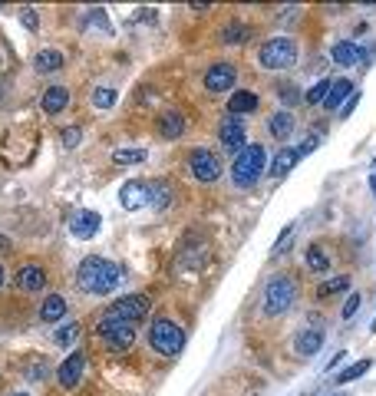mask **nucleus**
Wrapping results in <instances>:
<instances>
[{
  "label": "nucleus",
  "mask_w": 376,
  "mask_h": 396,
  "mask_svg": "<svg viewBox=\"0 0 376 396\" xmlns=\"http://www.w3.org/2000/svg\"><path fill=\"white\" fill-rule=\"evenodd\" d=\"M4 251H11V238L0 235V255H4Z\"/></svg>",
  "instance_id": "a19ab883"
},
{
  "label": "nucleus",
  "mask_w": 376,
  "mask_h": 396,
  "mask_svg": "<svg viewBox=\"0 0 376 396\" xmlns=\"http://www.w3.org/2000/svg\"><path fill=\"white\" fill-rule=\"evenodd\" d=\"M356 311H360V294H356V290H354V294L346 298V304H344V317H346V321H350V317H354Z\"/></svg>",
  "instance_id": "4c0bfd02"
},
{
  "label": "nucleus",
  "mask_w": 376,
  "mask_h": 396,
  "mask_svg": "<svg viewBox=\"0 0 376 396\" xmlns=\"http://www.w3.org/2000/svg\"><path fill=\"white\" fill-rule=\"evenodd\" d=\"M320 347H323V331H320V327L301 331L297 337H294V350H297V357H313V354H320Z\"/></svg>",
  "instance_id": "a211bd4d"
},
{
  "label": "nucleus",
  "mask_w": 376,
  "mask_h": 396,
  "mask_svg": "<svg viewBox=\"0 0 376 396\" xmlns=\"http://www.w3.org/2000/svg\"><path fill=\"white\" fill-rule=\"evenodd\" d=\"M370 331H373V333H376V321H373V324H370Z\"/></svg>",
  "instance_id": "c03bdc74"
},
{
  "label": "nucleus",
  "mask_w": 376,
  "mask_h": 396,
  "mask_svg": "<svg viewBox=\"0 0 376 396\" xmlns=\"http://www.w3.org/2000/svg\"><path fill=\"white\" fill-rule=\"evenodd\" d=\"M297 300V281L290 278V274H274L268 281V288H264V314L268 317H280V314L290 311V304Z\"/></svg>",
  "instance_id": "7ed1b4c3"
},
{
  "label": "nucleus",
  "mask_w": 376,
  "mask_h": 396,
  "mask_svg": "<svg viewBox=\"0 0 376 396\" xmlns=\"http://www.w3.org/2000/svg\"><path fill=\"white\" fill-rule=\"evenodd\" d=\"M294 231H297V225H294V222H290V225H284V231H280V238H278V245L271 248V255H274V257L287 255L290 245H294Z\"/></svg>",
  "instance_id": "2f4dec72"
},
{
  "label": "nucleus",
  "mask_w": 376,
  "mask_h": 396,
  "mask_svg": "<svg viewBox=\"0 0 376 396\" xmlns=\"http://www.w3.org/2000/svg\"><path fill=\"white\" fill-rule=\"evenodd\" d=\"M172 202H175V192H172V185L165 182V179L149 182V205L155 208V212H169Z\"/></svg>",
  "instance_id": "6ab92c4d"
},
{
  "label": "nucleus",
  "mask_w": 376,
  "mask_h": 396,
  "mask_svg": "<svg viewBox=\"0 0 376 396\" xmlns=\"http://www.w3.org/2000/svg\"><path fill=\"white\" fill-rule=\"evenodd\" d=\"M363 46L354 40H340V43H333V50H330V60L337 66H356L360 60H363Z\"/></svg>",
  "instance_id": "dca6fc26"
},
{
  "label": "nucleus",
  "mask_w": 376,
  "mask_h": 396,
  "mask_svg": "<svg viewBox=\"0 0 376 396\" xmlns=\"http://www.w3.org/2000/svg\"><path fill=\"white\" fill-rule=\"evenodd\" d=\"M119 205H122L126 212H139L142 205H149V182H139V179L126 182L122 192H119Z\"/></svg>",
  "instance_id": "ddd939ff"
},
{
  "label": "nucleus",
  "mask_w": 376,
  "mask_h": 396,
  "mask_svg": "<svg viewBox=\"0 0 376 396\" xmlns=\"http://www.w3.org/2000/svg\"><path fill=\"white\" fill-rule=\"evenodd\" d=\"M119 93L116 89H109V86H99V89H93V106L96 109H112L116 106Z\"/></svg>",
  "instance_id": "c756f323"
},
{
  "label": "nucleus",
  "mask_w": 376,
  "mask_h": 396,
  "mask_svg": "<svg viewBox=\"0 0 376 396\" xmlns=\"http://www.w3.org/2000/svg\"><path fill=\"white\" fill-rule=\"evenodd\" d=\"M66 106H70V89L66 86H46L44 96H40V109H44L46 116H56Z\"/></svg>",
  "instance_id": "f3484780"
},
{
  "label": "nucleus",
  "mask_w": 376,
  "mask_h": 396,
  "mask_svg": "<svg viewBox=\"0 0 376 396\" xmlns=\"http://www.w3.org/2000/svg\"><path fill=\"white\" fill-rule=\"evenodd\" d=\"M330 86H333V79H320L317 86H311V89H307V103H320L323 106V99H327V93H330Z\"/></svg>",
  "instance_id": "72a5a7b5"
},
{
  "label": "nucleus",
  "mask_w": 376,
  "mask_h": 396,
  "mask_svg": "<svg viewBox=\"0 0 376 396\" xmlns=\"http://www.w3.org/2000/svg\"><path fill=\"white\" fill-rule=\"evenodd\" d=\"M76 333H79V324H63V327H60V331L53 333V343H60V347H66V343H73L76 340Z\"/></svg>",
  "instance_id": "473e14b6"
},
{
  "label": "nucleus",
  "mask_w": 376,
  "mask_h": 396,
  "mask_svg": "<svg viewBox=\"0 0 376 396\" xmlns=\"http://www.w3.org/2000/svg\"><path fill=\"white\" fill-rule=\"evenodd\" d=\"M258 63L264 70H290L297 63V43L290 37H274V40H264L258 50Z\"/></svg>",
  "instance_id": "423d86ee"
},
{
  "label": "nucleus",
  "mask_w": 376,
  "mask_h": 396,
  "mask_svg": "<svg viewBox=\"0 0 376 396\" xmlns=\"http://www.w3.org/2000/svg\"><path fill=\"white\" fill-rule=\"evenodd\" d=\"M356 89H354V83L350 79H333V86H330V93H327V99H323V109H337V106H344L346 99L354 96Z\"/></svg>",
  "instance_id": "5701e85b"
},
{
  "label": "nucleus",
  "mask_w": 376,
  "mask_h": 396,
  "mask_svg": "<svg viewBox=\"0 0 376 396\" xmlns=\"http://www.w3.org/2000/svg\"><path fill=\"white\" fill-rule=\"evenodd\" d=\"M4 278H7V274H4V264H0V288H4Z\"/></svg>",
  "instance_id": "37998d69"
},
{
  "label": "nucleus",
  "mask_w": 376,
  "mask_h": 396,
  "mask_svg": "<svg viewBox=\"0 0 376 396\" xmlns=\"http://www.w3.org/2000/svg\"><path fill=\"white\" fill-rule=\"evenodd\" d=\"M66 317V298L63 294H46L40 304V321L44 324H60Z\"/></svg>",
  "instance_id": "412c9836"
},
{
  "label": "nucleus",
  "mask_w": 376,
  "mask_h": 396,
  "mask_svg": "<svg viewBox=\"0 0 376 396\" xmlns=\"http://www.w3.org/2000/svg\"><path fill=\"white\" fill-rule=\"evenodd\" d=\"M0 96H4V86H0Z\"/></svg>",
  "instance_id": "49530a36"
},
{
  "label": "nucleus",
  "mask_w": 376,
  "mask_h": 396,
  "mask_svg": "<svg viewBox=\"0 0 376 396\" xmlns=\"http://www.w3.org/2000/svg\"><path fill=\"white\" fill-rule=\"evenodd\" d=\"M238 83V70L231 63H215L205 70V89L208 93H231Z\"/></svg>",
  "instance_id": "9d476101"
},
{
  "label": "nucleus",
  "mask_w": 376,
  "mask_h": 396,
  "mask_svg": "<svg viewBox=\"0 0 376 396\" xmlns=\"http://www.w3.org/2000/svg\"><path fill=\"white\" fill-rule=\"evenodd\" d=\"M83 373H86V354H83V350H73L63 364L56 366V380H60L63 390H76L79 380H83Z\"/></svg>",
  "instance_id": "1a4fd4ad"
},
{
  "label": "nucleus",
  "mask_w": 376,
  "mask_h": 396,
  "mask_svg": "<svg viewBox=\"0 0 376 396\" xmlns=\"http://www.w3.org/2000/svg\"><path fill=\"white\" fill-rule=\"evenodd\" d=\"M297 159H301V155H297V149H280L278 155L271 159L268 175H271V179H284V175H287V172L297 165Z\"/></svg>",
  "instance_id": "4be33fe9"
},
{
  "label": "nucleus",
  "mask_w": 376,
  "mask_h": 396,
  "mask_svg": "<svg viewBox=\"0 0 376 396\" xmlns=\"http://www.w3.org/2000/svg\"><path fill=\"white\" fill-rule=\"evenodd\" d=\"M63 146H66V149H76V146H79V129H76V126L63 129Z\"/></svg>",
  "instance_id": "e433bc0d"
},
{
  "label": "nucleus",
  "mask_w": 376,
  "mask_h": 396,
  "mask_svg": "<svg viewBox=\"0 0 376 396\" xmlns=\"http://www.w3.org/2000/svg\"><path fill=\"white\" fill-rule=\"evenodd\" d=\"M96 333H99V340H103V347H106L109 354H126L132 343H136V327L126 324V321H119V317H109V314L99 317Z\"/></svg>",
  "instance_id": "39448f33"
},
{
  "label": "nucleus",
  "mask_w": 376,
  "mask_h": 396,
  "mask_svg": "<svg viewBox=\"0 0 376 396\" xmlns=\"http://www.w3.org/2000/svg\"><path fill=\"white\" fill-rule=\"evenodd\" d=\"M218 139H221V149L228 152H245L247 149V129L241 126V119H225L218 126Z\"/></svg>",
  "instance_id": "9b49d317"
},
{
  "label": "nucleus",
  "mask_w": 376,
  "mask_h": 396,
  "mask_svg": "<svg viewBox=\"0 0 376 396\" xmlns=\"http://www.w3.org/2000/svg\"><path fill=\"white\" fill-rule=\"evenodd\" d=\"M188 169L198 182H218L221 179V159L212 149H192L188 152Z\"/></svg>",
  "instance_id": "6e6552de"
},
{
  "label": "nucleus",
  "mask_w": 376,
  "mask_h": 396,
  "mask_svg": "<svg viewBox=\"0 0 376 396\" xmlns=\"http://www.w3.org/2000/svg\"><path fill=\"white\" fill-rule=\"evenodd\" d=\"M268 132L274 136V139H287L290 132H294V116H290L287 109L274 113V116L268 119Z\"/></svg>",
  "instance_id": "b1692460"
},
{
  "label": "nucleus",
  "mask_w": 376,
  "mask_h": 396,
  "mask_svg": "<svg viewBox=\"0 0 376 396\" xmlns=\"http://www.w3.org/2000/svg\"><path fill=\"white\" fill-rule=\"evenodd\" d=\"M11 396H30V393H11Z\"/></svg>",
  "instance_id": "a18cd8bd"
},
{
  "label": "nucleus",
  "mask_w": 376,
  "mask_h": 396,
  "mask_svg": "<svg viewBox=\"0 0 376 396\" xmlns=\"http://www.w3.org/2000/svg\"><path fill=\"white\" fill-rule=\"evenodd\" d=\"M370 192L376 195V162H373V175H370Z\"/></svg>",
  "instance_id": "79ce46f5"
},
{
  "label": "nucleus",
  "mask_w": 376,
  "mask_h": 396,
  "mask_svg": "<svg viewBox=\"0 0 376 396\" xmlns=\"http://www.w3.org/2000/svg\"><path fill=\"white\" fill-rule=\"evenodd\" d=\"M99 212H76L73 218H70V235L79 238V241H86V238H93L99 231Z\"/></svg>",
  "instance_id": "2eb2a0df"
},
{
  "label": "nucleus",
  "mask_w": 376,
  "mask_h": 396,
  "mask_svg": "<svg viewBox=\"0 0 376 396\" xmlns=\"http://www.w3.org/2000/svg\"><path fill=\"white\" fill-rule=\"evenodd\" d=\"M247 40H251V27L241 20H231L221 30V43H228V46H238V43H247Z\"/></svg>",
  "instance_id": "bb28decb"
},
{
  "label": "nucleus",
  "mask_w": 376,
  "mask_h": 396,
  "mask_svg": "<svg viewBox=\"0 0 376 396\" xmlns=\"http://www.w3.org/2000/svg\"><path fill=\"white\" fill-rule=\"evenodd\" d=\"M17 288L23 290V294H37V290L46 288V271L44 264H37V261H27V264H20V271H17Z\"/></svg>",
  "instance_id": "f8f14e48"
},
{
  "label": "nucleus",
  "mask_w": 376,
  "mask_h": 396,
  "mask_svg": "<svg viewBox=\"0 0 376 396\" xmlns=\"http://www.w3.org/2000/svg\"><path fill=\"white\" fill-rule=\"evenodd\" d=\"M149 343L152 350L162 357H179L185 347V331L179 327L175 321H169V317H155L149 327Z\"/></svg>",
  "instance_id": "20e7f679"
},
{
  "label": "nucleus",
  "mask_w": 376,
  "mask_h": 396,
  "mask_svg": "<svg viewBox=\"0 0 376 396\" xmlns=\"http://www.w3.org/2000/svg\"><path fill=\"white\" fill-rule=\"evenodd\" d=\"M149 307H152L149 294H122V298H116L112 304H109L106 314L109 317H119V321L132 324V321H139V317H145Z\"/></svg>",
  "instance_id": "0eeeda50"
},
{
  "label": "nucleus",
  "mask_w": 376,
  "mask_h": 396,
  "mask_svg": "<svg viewBox=\"0 0 376 396\" xmlns=\"http://www.w3.org/2000/svg\"><path fill=\"white\" fill-rule=\"evenodd\" d=\"M346 288H350V278H346V274H337V278H327L320 288H317V298H320V300L337 298V294H344Z\"/></svg>",
  "instance_id": "cd10ccee"
},
{
  "label": "nucleus",
  "mask_w": 376,
  "mask_h": 396,
  "mask_svg": "<svg viewBox=\"0 0 376 396\" xmlns=\"http://www.w3.org/2000/svg\"><path fill=\"white\" fill-rule=\"evenodd\" d=\"M20 23L27 30H40V13L33 11V7H23L20 11Z\"/></svg>",
  "instance_id": "c9c22d12"
},
{
  "label": "nucleus",
  "mask_w": 376,
  "mask_h": 396,
  "mask_svg": "<svg viewBox=\"0 0 376 396\" xmlns=\"http://www.w3.org/2000/svg\"><path fill=\"white\" fill-rule=\"evenodd\" d=\"M119 281H122V268L112 264V261H106V257L89 255V257H83L79 268H76V284H79V290L96 294V298L112 294Z\"/></svg>",
  "instance_id": "f257e3e1"
},
{
  "label": "nucleus",
  "mask_w": 376,
  "mask_h": 396,
  "mask_svg": "<svg viewBox=\"0 0 376 396\" xmlns=\"http://www.w3.org/2000/svg\"><path fill=\"white\" fill-rule=\"evenodd\" d=\"M356 103H360V93H354V96H350V99H346V103H344V109H340V119H346V116H350V113H354V109H356Z\"/></svg>",
  "instance_id": "ea45409f"
},
{
  "label": "nucleus",
  "mask_w": 376,
  "mask_h": 396,
  "mask_svg": "<svg viewBox=\"0 0 376 396\" xmlns=\"http://www.w3.org/2000/svg\"><path fill=\"white\" fill-rule=\"evenodd\" d=\"M66 56L60 53V50H40V53L33 56V70L37 73H53V70H60L63 66Z\"/></svg>",
  "instance_id": "a878e982"
},
{
  "label": "nucleus",
  "mask_w": 376,
  "mask_h": 396,
  "mask_svg": "<svg viewBox=\"0 0 376 396\" xmlns=\"http://www.w3.org/2000/svg\"><path fill=\"white\" fill-rule=\"evenodd\" d=\"M44 376H46V360L44 357H37V360L27 366V380H37V383H40Z\"/></svg>",
  "instance_id": "f704fd0d"
},
{
  "label": "nucleus",
  "mask_w": 376,
  "mask_h": 396,
  "mask_svg": "<svg viewBox=\"0 0 376 396\" xmlns=\"http://www.w3.org/2000/svg\"><path fill=\"white\" fill-rule=\"evenodd\" d=\"M304 264H307V271H313V274H323V271L330 268V255H327V248L311 245L307 248V255H304Z\"/></svg>",
  "instance_id": "393cba45"
},
{
  "label": "nucleus",
  "mask_w": 376,
  "mask_h": 396,
  "mask_svg": "<svg viewBox=\"0 0 376 396\" xmlns=\"http://www.w3.org/2000/svg\"><path fill=\"white\" fill-rule=\"evenodd\" d=\"M268 169V152L261 142H247L245 152H238V159L231 162V182L238 189H251L261 182V175Z\"/></svg>",
  "instance_id": "f03ea898"
},
{
  "label": "nucleus",
  "mask_w": 376,
  "mask_h": 396,
  "mask_svg": "<svg viewBox=\"0 0 376 396\" xmlns=\"http://www.w3.org/2000/svg\"><path fill=\"white\" fill-rule=\"evenodd\" d=\"M228 113L231 116H247V113H258V93H251V89H238V93H231V99H228Z\"/></svg>",
  "instance_id": "aec40b11"
},
{
  "label": "nucleus",
  "mask_w": 376,
  "mask_h": 396,
  "mask_svg": "<svg viewBox=\"0 0 376 396\" xmlns=\"http://www.w3.org/2000/svg\"><path fill=\"white\" fill-rule=\"evenodd\" d=\"M185 116L179 113V109H165L159 119H155V132H159L162 139H182L185 136Z\"/></svg>",
  "instance_id": "4468645a"
},
{
  "label": "nucleus",
  "mask_w": 376,
  "mask_h": 396,
  "mask_svg": "<svg viewBox=\"0 0 376 396\" xmlns=\"http://www.w3.org/2000/svg\"><path fill=\"white\" fill-rule=\"evenodd\" d=\"M317 142H320V136L313 132V136H311V139H307V142H304V146H297V155H301V159H304V155H311V152L317 149Z\"/></svg>",
  "instance_id": "58836bf2"
},
{
  "label": "nucleus",
  "mask_w": 376,
  "mask_h": 396,
  "mask_svg": "<svg viewBox=\"0 0 376 396\" xmlns=\"http://www.w3.org/2000/svg\"><path fill=\"white\" fill-rule=\"evenodd\" d=\"M149 159V152L145 149H116L112 152V162L116 165H139V162Z\"/></svg>",
  "instance_id": "c85d7f7f"
},
{
  "label": "nucleus",
  "mask_w": 376,
  "mask_h": 396,
  "mask_svg": "<svg viewBox=\"0 0 376 396\" xmlns=\"http://www.w3.org/2000/svg\"><path fill=\"white\" fill-rule=\"evenodd\" d=\"M370 366H373V360H356L354 366H346L344 373H337V383L344 386V383H350V380H360V376H363Z\"/></svg>",
  "instance_id": "7c9ffc66"
}]
</instances>
